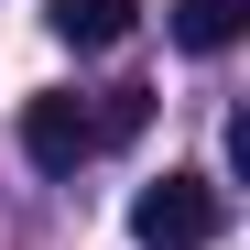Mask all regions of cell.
I'll list each match as a JSON object with an SVG mask.
<instances>
[{"mask_svg": "<svg viewBox=\"0 0 250 250\" xmlns=\"http://www.w3.org/2000/svg\"><path fill=\"white\" fill-rule=\"evenodd\" d=\"M218 229H229V207H218L207 174H163V185L131 196V239H142V250H207Z\"/></svg>", "mask_w": 250, "mask_h": 250, "instance_id": "obj_1", "label": "cell"}, {"mask_svg": "<svg viewBox=\"0 0 250 250\" xmlns=\"http://www.w3.org/2000/svg\"><path fill=\"white\" fill-rule=\"evenodd\" d=\"M22 152L44 163V174H76V163L98 152V131H87V98H65V87L22 98Z\"/></svg>", "mask_w": 250, "mask_h": 250, "instance_id": "obj_2", "label": "cell"}, {"mask_svg": "<svg viewBox=\"0 0 250 250\" xmlns=\"http://www.w3.org/2000/svg\"><path fill=\"white\" fill-rule=\"evenodd\" d=\"M131 11H142V0H44V22L65 33L76 55H98V44H120V33H131Z\"/></svg>", "mask_w": 250, "mask_h": 250, "instance_id": "obj_3", "label": "cell"}, {"mask_svg": "<svg viewBox=\"0 0 250 250\" xmlns=\"http://www.w3.org/2000/svg\"><path fill=\"white\" fill-rule=\"evenodd\" d=\"M250 33V0H174V44L185 55H229Z\"/></svg>", "mask_w": 250, "mask_h": 250, "instance_id": "obj_4", "label": "cell"}, {"mask_svg": "<svg viewBox=\"0 0 250 250\" xmlns=\"http://www.w3.org/2000/svg\"><path fill=\"white\" fill-rule=\"evenodd\" d=\"M87 131H98V152H109V142H142V131H152V87H109V98L87 109Z\"/></svg>", "mask_w": 250, "mask_h": 250, "instance_id": "obj_5", "label": "cell"}]
</instances>
